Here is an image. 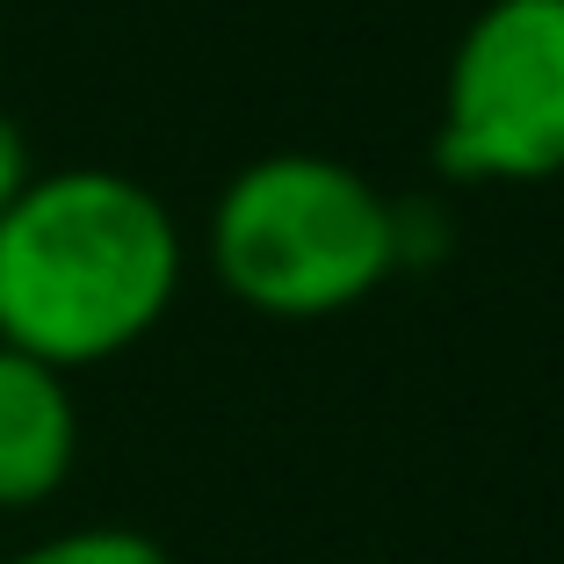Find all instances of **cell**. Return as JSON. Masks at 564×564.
Instances as JSON below:
<instances>
[{
	"mask_svg": "<svg viewBox=\"0 0 564 564\" xmlns=\"http://www.w3.org/2000/svg\"><path fill=\"white\" fill-rule=\"evenodd\" d=\"M188 239L117 166H36L0 210V340L51 369H101L160 333Z\"/></svg>",
	"mask_w": 564,
	"mask_h": 564,
	"instance_id": "cell-1",
	"label": "cell"
},
{
	"mask_svg": "<svg viewBox=\"0 0 564 564\" xmlns=\"http://www.w3.org/2000/svg\"><path fill=\"white\" fill-rule=\"evenodd\" d=\"M210 275L261 318H340L399 275V196L333 152H261L217 188Z\"/></svg>",
	"mask_w": 564,
	"mask_h": 564,
	"instance_id": "cell-2",
	"label": "cell"
},
{
	"mask_svg": "<svg viewBox=\"0 0 564 564\" xmlns=\"http://www.w3.org/2000/svg\"><path fill=\"white\" fill-rule=\"evenodd\" d=\"M434 166L464 188L564 174V0H485L434 95Z\"/></svg>",
	"mask_w": 564,
	"mask_h": 564,
	"instance_id": "cell-3",
	"label": "cell"
},
{
	"mask_svg": "<svg viewBox=\"0 0 564 564\" xmlns=\"http://www.w3.org/2000/svg\"><path fill=\"white\" fill-rule=\"evenodd\" d=\"M80 405L73 377L0 340V514H36L73 485Z\"/></svg>",
	"mask_w": 564,
	"mask_h": 564,
	"instance_id": "cell-4",
	"label": "cell"
},
{
	"mask_svg": "<svg viewBox=\"0 0 564 564\" xmlns=\"http://www.w3.org/2000/svg\"><path fill=\"white\" fill-rule=\"evenodd\" d=\"M8 564H174L145 529H109V521H87V529H58L44 543L15 550Z\"/></svg>",
	"mask_w": 564,
	"mask_h": 564,
	"instance_id": "cell-5",
	"label": "cell"
},
{
	"mask_svg": "<svg viewBox=\"0 0 564 564\" xmlns=\"http://www.w3.org/2000/svg\"><path fill=\"white\" fill-rule=\"evenodd\" d=\"M427 253H448V217L434 203H399V268H420Z\"/></svg>",
	"mask_w": 564,
	"mask_h": 564,
	"instance_id": "cell-6",
	"label": "cell"
},
{
	"mask_svg": "<svg viewBox=\"0 0 564 564\" xmlns=\"http://www.w3.org/2000/svg\"><path fill=\"white\" fill-rule=\"evenodd\" d=\"M30 174H36V152H30V131H22L8 109H0V210L30 188Z\"/></svg>",
	"mask_w": 564,
	"mask_h": 564,
	"instance_id": "cell-7",
	"label": "cell"
}]
</instances>
